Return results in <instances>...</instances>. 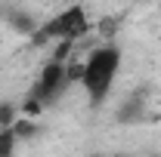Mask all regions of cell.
Returning <instances> with one entry per match:
<instances>
[{
  "mask_svg": "<svg viewBox=\"0 0 161 157\" xmlns=\"http://www.w3.org/2000/svg\"><path fill=\"white\" fill-rule=\"evenodd\" d=\"M142 105H146V93L140 89V93H133L118 108V123H136V120H142Z\"/></svg>",
  "mask_w": 161,
  "mask_h": 157,
  "instance_id": "obj_4",
  "label": "cell"
},
{
  "mask_svg": "<svg viewBox=\"0 0 161 157\" xmlns=\"http://www.w3.org/2000/svg\"><path fill=\"white\" fill-rule=\"evenodd\" d=\"M121 71V49L112 43H102V46H93L87 56H84V89L90 96V105L99 108L105 96L112 93V83Z\"/></svg>",
  "mask_w": 161,
  "mask_h": 157,
  "instance_id": "obj_1",
  "label": "cell"
},
{
  "mask_svg": "<svg viewBox=\"0 0 161 157\" xmlns=\"http://www.w3.org/2000/svg\"><path fill=\"white\" fill-rule=\"evenodd\" d=\"M96 31L102 34V43H112V40H115V34H118V19H115V16L102 19L99 25H96Z\"/></svg>",
  "mask_w": 161,
  "mask_h": 157,
  "instance_id": "obj_9",
  "label": "cell"
},
{
  "mask_svg": "<svg viewBox=\"0 0 161 157\" xmlns=\"http://www.w3.org/2000/svg\"><path fill=\"white\" fill-rule=\"evenodd\" d=\"M90 157H99V154H90Z\"/></svg>",
  "mask_w": 161,
  "mask_h": 157,
  "instance_id": "obj_11",
  "label": "cell"
},
{
  "mask_svg": "<svg viewBox=\"0 0 161 157\" xmlns=\"http://www.w3.org/2000/svg\"><path fill=\"white\" fill-rule=\"evenodd\" d=\"M71 56H75V40H68V37L56 40V46H53V56H50V59H56V62H68Z\"/></svg>",
  "mask_w": 161,
  "mask_h": 157,
  "instance_id": "obj_8",
  "label": "cell"
},
{
  "mask_svg": "<svg viewBox=\"0 0 161 157\" xmlns=\"http://www.w3.org/2000/svg\"><path fill=\"white\" fill-rule=\"evenodd\" d=\"M13 133H16V139H19V142H31V139L40 133L37 117H22V114H19V120L13 123Z\"/></svg>",
  "mask_w": 161,
  "mask_h": 157,
  "instance_id": "obj_5",
  "label": "cell"
},
{
  "mask_svg": "<svg viewBox=\"0 0 161 157\" xmlns=\"http://www.w3.org/2000/svg\"><path fill=\"white\" fill-rule=\"evenodd\" d=\"M3 16H6V25H9L16 34H22V37H31V34L37 31L34 16H31V13H25V9H19V6H13V3H6V6H3Z\"/></svg>",
  "mask_w": 161,
  "mask_h": 157,
  "instance_id": "obj_3",
  "label": "cell"
},
{
  "mask_svg": "<svg viewBox=\"0 0 161 157\" xmlns=\"http://www.w3.org/2000/svg\"><path fill=\"white\" fill-rule=\"evenodd\" d=\"M19 111H22V117H40L43 114V102H37L34 96H25V102L19 105Z\"/></svg>",
  "mask_w": 161,
  "mask_h": 157,
  "instance_id": "obj_10",
  "label": "cell"
},
{
  "mask_svg": "<svg viewBox=\"0 0 161 157\" xmlns=\"http://www.w3.org/2000/svg\"><path fill=\"white\" fill-rule=\"evenodd\" d=\"M87 34V9L75 3V6H68V9H62L59 16H53V19H47L43 25H37V31L31 34V46L40 49V46H50V43H56V40L68 37V40H80Z\"/></svg>",
  "mask_w": 161,
  "mask_h": 157,
  "instance_id": "obj_2",
  "label": "cell"
},
{
  "mask_svg": "<svg viewBox=\"0 0 161 157\" xmlns=\"http://www.w3.org/2000/svg\"><path fill=\"white\" fill-rule=\"evenodd\" d=\"M16 145H19V139L13 133V126L0 129V157H13L16 154Z\"/></svg>",
  "mask_w": 161,
  "mask_h": 157,
  "instance_id": "obj_7",
  "label": "cell"
},
{
  "mask_svg": "<svg viewBox=\"0 0 161 157\" xmlns=\"http://www.w3.org/2000/svg\"><path fill=\"white\" fill-rule=\"evenodd\" d=\"M19 105L16 102H0V129H6V126H13L16 120H19Z\"/></svg>",
  "mask_w": 161,
  "mask_h": 157,
  "instance_id": "obj_6",
  "label": "cell"
}]
</instances>
